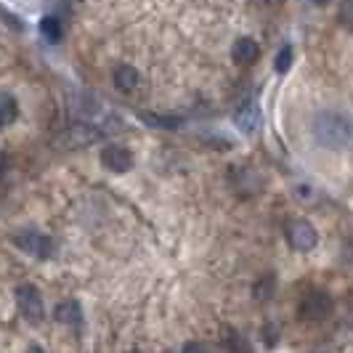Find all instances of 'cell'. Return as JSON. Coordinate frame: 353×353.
<instances>
[{"mask_svg": "<svg viewBox=\"0 0 353 353\" xmlns=\"http://www.w3.org/2000/svg\"><path fill=\"white\" fill-rule=\"evenodd\" d=\"M311 133L324 149H348L353 146V120L340 112H319L311 123Z\"/></svg>", "mask_w": 353, "mask_h": 353, "instance_id": "cell-1", "label": "cell"}, {"mask_svg": "<svg viewBox=\"0 0 353 353\" xmlns=\"http://www.w3.org/2000/svg\"><path fill=\"white\" fill-rule=\"evenodd\" d=\"M19 117V104L14 96H0V128H8Z\"/></svg>", "mask_w": 353, "mask_h": 353, "instance_id": "cell-12", "label": "cell"}, {"mask_svg": "<svg viewBox=\"0 0 353 353\" xmlns=\"http://www.w3.org/2000/svg\"><path fill=\"white\" fill-rule=\"evenodd\" d=\"M345 261H351V263H353V239L345 245Z\"/></svg>", "mask_w": 353, "mask_h": 353, "instance_id": "cell-21", "label": "cell"}, {"mask_svg": "<svg viewBox=\"0 0 353 353\" xmlns=\"http://www.w3.org/2000/svg\"><path fill=\"white\" fill-rule=\"evenodd\" d=\"M101 136H104L101 125H74V128L64 130L56 139V146H61V149H80V146H88L96 139H101Z\"/></svg>", "mask_w": 353, "mask_h": 353, "instance_id": "cell-4", "label": "cell"}, {"mask_svg": "<svg viewBox=\"0 0 353 353\" xmlns=\"http://www.w3.org/2000/svg\"><path fill=\"white\" fill-rule=\"evenodd\" d=\"M40 35L46 37L48 43H59L61 35H64V27H61V21L56 17H46L40 21Z\"/></svg>", "mask_w": 353, "mask_h": 353, "instance_id": "cell-13", "label": "cell"}, {"mask_svg": "<svg viewBox=\"0 0 353 353\" xmlns=\"http://www.w3.org/2000/svg\"><path fill=\"white\" fill-rule=\"evenodd\" d=\"M14 245L21 252L37 258V261H48V258H53V252H56V242H53L51 236L48 234H40L35 229L19 231L17 236H14Z\"/></svg>", "mask_w": 353, "mask_h": 353, "instance_id": "cell-2", "label": "cell"}, {"mask_svg": "<svg viewBox=\"0 0 353 353\" xmlns=\"http://www.w3.org/2000/svg\"><path fill=\"white\" fill-rule=\"evenodd\" d=\"M139 117H141L146 125H152V128H165V130H173L181 125L178 117H168V114H154V112H139Z\"/></svg>", "mask_w": 353, "mask_h": 353, "instance_id": "cell-14", "label": "cell"}, {"mask_svg": "<svg viewBox=\"0 0 353 353\" xmlns=\"http://www.w3.org/2000/svg\"><path fill=\"white\" fill-rule=\"evenodd\" d=\"M17 305L21 311V316L27 319L30 324H40L43 316H46V305H43V298H40V290L35 284H21L17 290Z\"/></svg>", "mask_w": 353, "mask_h": 353, "instance_id": "cell-3", "label": "cell"}, {"mask_svg": "<svg viewBox=\"0 0 353 353\" xmlns=\"http://www.w3.org/2000/svg\"><path fill=\"white\" fill-rule=\"evenodd\" d=\"M351 319H353V311H351Z\"/></svg>", "mask_w": 353, "mask_h": 353, "instance_id": "cell-26", "label": "cell"}, {"mask_svg": "<svg viewBox=\"0 0 353 353\" xmlns=\"http://www.w3.org/2000/svg\"><path fill=\"white\" fill-rule=\"evenodd\" d=\"M337 19H340V24L353 32V0H343V6H340V11H337Z\"/></svg>", "mask_w": 353, "mask_h": 353, "instance_id": "cell-17", "label": "cell"}, {"mask_svg": "<svg viewBox=\"0 0 353 353\" xmlns=\"http://www.w3.org/2000/svg\"><path fill=\"white\" fill-rule=\"evenodd\" d=\"M226 345H229L231 353H252L248 337L239 335V332H234V330H229V335H226Z\"/></svg>", "mask_w": 353, "mask_h": 353, "instance_id": "cell-16", "label": "cell"}, {"mask_svg": "<svg viewBox=\"0 0 353 353\" xmlns=\"http://www.w3.org/2000/svg\"><path fill=\"white\" fill-rule=\"evenodd\" d=\"M27 353H43V348H40V345H30V348H27Z\"/></svg>", "mask_w": 353, "mask_h": 353, "instance_id": "cell-23", "label": "cell"}, {"mask_svg": "<svg viewBox=\"0 0 353 353\" xmlns=\"http://www.w3.org/2000/svg\"><path fill=\"white\" fill-rule=\"evenodd\" d=\"M330 311H332V298L321 290L308 292L301 303V316L308 319V321H321V319L330 316Z\"/></svg>", "mask_w": 353, "mask_h": 353, "instance_id": "cell-5", "label": "cell"}, {"mask_svg": "<svg viewBox=\"0 0 353 353\" xmlns=\"http://www.w3.org/2000/svg\"><path fill=\"white\" fill-rule=\"evenodd\" d=\"M311 3H316V6H324V3H330V0H311Z\"/></svg>", "mask_w": 353, "mask_h": 353, "instance_id": "cell-24", "label": "cell"}, {"mask_svg": "<svg viewBox=\"0 0 353 353\" xmlns=\"http://www.w3.org/2000/svg\"><path fill=\"white\" fill-rule=\"evenodd\" d=\"M181 353H210V351H208V348H205L202 343H186Z\"/></svg>", "mask_w": 353, "mask_h": 353, "instance_id": "cell-19", "label": "cell"}, {"mask_svg": "<svg viewBox=\"0 0 353 353\" xmlns=\"http://www.w3.org/2000/svg\"><path fill=\"white\" fill-rule=\"evenodd\" d=\"M56 321H61L64 327L70 330H80L83 327V311H80V303L64 301L56 305Z\"/></svg>", "mask_w": 353, "mask_h": 353, "instance_id": "cell-11", "label": "cell"}, {"mask_svg": "<svg viewBox=\"0 0 353 353\" xmlns=\"http://www.w3.org/2000/svg\"><path fill=\"white\" fill-rule=\"evenodd\" d=\"M101 165L112 173H128L133 168V154H130V149H125L120 143H109L101 149Z\"/></svg>", "mask_w": 353, "mask_h": 353, "instance_id": "cell-7", "label": "cell"}, {"mask_svg": "<svg viewBox=\"0 0 353 353\" xmlns=\"http://www.w3.org/2000/svg\"><path fill=\"white\" fill-rule=\"evenodd\" d=\"M252 3H255V6H274L276 0H252Z\"/></svg>", "mask_w": 353, "mask_h": 353, "instance_id": "cell-22", "label": "cell"}, {"mask_svg": "<svg viewBox=\"0 0 353 353\" xmlns=\"http://www.w3.org/2000/svg\"><path fill=\"white\" fill-rule=\"evenodd\" d=\"M287 239H290L292 248L301 250V252H308V250H314L319 245V234L308 221H292L290 229H287Z\"/></svg>", "mask_w": 353, "mask_h": 353, "instance_id": "cell-6", "label": "cell"}, {"mask_svg": "<svg viewBox=\"0 0 353 353\" xmlns=\"http://www.w3.org/2000/svg\"><path fill=\"white\" fill-rule=\"evenodd\" d=\"M231 56H234V61H236V64L250 67V64H255V61H258V56H261V46H258L252 37H239V40L234 43V48H231Z\"/></svg>", "mask_w": 353, "mask_h": 353, "instance_id": "cell-10", "label": "cell"}, {"mask_svg": "<svg viewBox=\"0 0 353 353\" xmlns=\"http://www.w3.org/2000/svg\"><path fill=\"white\" fill-rule=\"evenodd\" d=\"M112 83H114V88L125 93V96H130V93H136L139 85H141V74L136 67H130V64H120L114 74H112Z\"/></svg>", "mask_w": 353, "mask_h": 353, "instance_id": "cell-9", "label": "cell"}, {"mask_svg": "<svg viewBox=\"0 0 353 353\" xmlns=\"http://www.w3.org/2000/svg\"><path fill=\"white\" fill-rule=\"evenodd\" d=\"M274 287H276V279H274V274L263 276L261 282L255 284V301H271V298H274Z\"/></svg>", "mask_w": 353, "mask_h": 353, "instance_id": "cell-15", "label": "cell"}, {"mask_svg": "<svg viewBox=\"0 0 353 353\" xmlns=\"http://www.w3.org/2000/svg\"><path fill=\"white\" fill-rule=\"evenodd\" d=\"M128 353H141V351H128Z\"/></svg>", "mask_w": 353, "mask_h": 353, "instance_id": "cell-25", "label": "cell"}, {"mask_svg": "<svg viewBox=\"0 0 353 353\" xmlns=\"http://www.w3.org/2000/svg\"><path fill=\"white\" fill-rule=\"evenodd\" d=\"M290 67H292V48H290V46H284L282 51L276 53V64H274V70L279 72V74H287Z\"/></svg>", "mask_w": 353, "mask_h": 353, "instance_id": "cell-18", "label": "cell"}, {"mask_svg": "<svg viewBox=\"0 0 353 353\" xmlns=\"http://www.w3.org/2000/svg\"><path fill=\"white\" fill-rule=\"evenodd\" d=\"M263 340L268 343V345H274V343H276V327H274V324H268V327L263 330Z\"/></svg>", "mask_w": 353, "mask_h": 353, "instance_id": "cell-20", "label": "cell"}, {"mask_svg": "<svg viewBox=\"0 0 353 353\" xmlns=\"http://www.w3.org/2000/svg\"><path fill=\"white\" fill-rule=\"evenodd\" d=\"M234 123H236V128L242 133H248V136L258 133V128H261V109H258V104L255 101H245V104L236 109Z\"/></svg>", "mask_w": 353, "mask_h": 353, "instance_id": "cell-8", "label": "cell"}]
</instances>
